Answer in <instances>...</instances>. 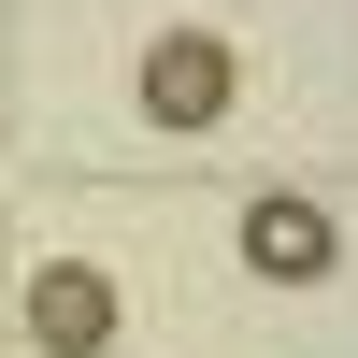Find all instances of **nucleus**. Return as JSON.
Masks as SVG:
<instances>
[{
	"label": "nucleus",
	"mask_w": 358,
	"mask_h": 358,
	"mask_svg": "<svg viewBox=\"0 0 358 358\" xmlns=\"http://www.w3.org/2000/svg\"><path fill=\"white\" fill-rule=\"evenodd\" d=\"M229 86H244V57H229L215 29H158V43H143V115H158V129H215Z\"/></svg>",
	"instance_id": "1"
},
{
	"label": "nucleus",
	"mask_w": 358,
	"mask_h": 358,
	"mask_svg": "<svg viewBox=\"0 0 358 358\" xmlns=\"http://www.w3.org/2000/svg\"><path fill=\"white\" fill-rule=\"evenodd\" d=\"M29 344H43V358H101L115 344V273L43 258V273H29Z\"/></svg>",
	"instance_id": "2"
},
{
	"label": "nucleus",
	"mask_w": 358,
	"mask_h": 358,
	"mask_svg": "<svg viewBox=\"0 0 358 358\" xmlns=\"http://www.w3.org/2000/svg\"><path fill=\"white\" fill-rule=\"evenodd\" d=\"M244 258H258L273 287H315V273L344 258V229L315 215V201H244Z\"/></svg>",
	"instance_id": "3"
}]
</instances>
